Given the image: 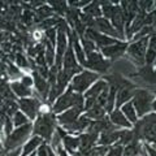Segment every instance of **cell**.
<instances>
[{
	"label": "cell",
	"mask_w": 156,
	"mask_h": 156,
	"mask_svg": "<svg viewBox=\"0 0 156 156\" xmlns=\"http://www.w3.org/2000/svg\"><path fill=\"white\" fill-rule=\"evenodd\" d=\"M73 107L85 111V99L82 94H77V92L72 90L70 86H68V89L56 99L55 104L52 107V113L60 115L66 109L73 108Z\"/></svg>",
	"instance_id": "obj_1"
},
{
	"label": "cell",
	"mask_w": 156,
	"mask_h": 156,
	"mask_svg": "<svg viewBox=\"0 0 156 156\" xmlns=\"http://www.w3.org/2000/svg\"><path fill=\"white\" fill-rule=\"evenodd\" d=\"M56 117L53 113L41 116L38 115L35 124L33 125V134L41 136L44 140H51L53 133L56 131Z\"/></svg>",
	"instance_id": "obj_2"
},
{
	"label": "cell",
	"mask_w": 156,
	"mask_h": 156,
	"mask_svg": "<svg viewBox=\"0 0 156 156\" xmlns=\"http://www.w3.org/2000/svg\"><path fill=\"white\" fill-rule=\"evenodd\" d=\"M33 133V125L29 122L26 125H22L20 128H16L11 134L7 136L5 139V146H4V150L13 151L16 148H20L21 144H23L29 139V136Z\"/></svg>",
	"instance_id": "obj_3"
},
{
	"label": "cell",
	"mask_w": 156,
	"mask_h": 156,
	"mask_svg": "<svg viewBox=\"0 0 156 156\" xmlns=\"http://www.w3.org/2000/svg\"><path fill=\"white\" fill-rule=\"evenodd\" d=\"M98 80H99V74H96L91 70H82L81 73H78L77 76L72 78L69 86L74 92L83 95Z\"/></svg>",
	"instance_id": "obj_4"
},
{
	"label": "cell",
	"mask_w": 156,
	"mask_h": 156,
	"mask_svg": "<svg viewBox=\"0 0 156 156\" xmlns=\"http://www.w3.org/2000/svg\"><path fill=\"white\" fill-rule=\"evenodd\" d=\"M68 27L66 22L64 20H61V22L57 25L56 29V57H55V66L57 68V70H61L62 68V57H64V53L68 48Z\"/></svg>",
	"instance_id": "obj_5"
},
{
	"label": "cell",
	"mask_w": 156,
	"mask_h": 156,
	"mask_svg": "<svg viewBox=\"0 0 156 156\" xmlns=\"http://www.w3.org/2000/svg\"><path fill=\"white\" fill-rule=\"evenodd\" d=\"M133 105L135 108L136 116H146L152 109L154 103V94L147 90H135L133 94Z\"/></svg>",
	"instance_id": "obj_6"
},
{
	"label": "cell",
	"mask_w": 156,
	"mask_h": 156,
	"mask_svg": "<svg viewBox=\"0 0 156 156\" xmlns=\"http://www.w3.org/2000/svg\"><path fill=\"white\" fill-rule=\"evenodd\" d=\"M147 46H148V38L146 37L136 42H133L126 48L128 57L135 65H138V66L144 65V56H146V52H147Z\"/></svg>",
	"instance_id": "obj_7"
},
{
	"label": "cell",
	"mask_w": 156,
	"mask_h": 156,
	"mask_svg": "<svg viewBox=\"0 0 156 156\" xmlns=\"http://www.w3.org/2000/svg\"><path fill=\"white\" fill-rule=\"evenodd\" d=\"M109 85L108 82L104 81V80H98L94 85H92L89 90H87L85 94H83V99H85V111L90 109L92 105L96 103L98 98L99 95L103 92L105 89H108Z\"/></svg>",
	"instance_id": "obj_8"
},
{
	"label": "cell",
	"mask_w": 156,
	"mask_h": 156,
	"mask_svg": "<svg viewBox=\"0 0 156 156\" xmlns=\"http://www.w3.org/2000/svg\"><path fill=\"white\" fill-rule=\"evenodd\" d=\"M17 104H18V108H21V112L27 116L29 120H34L38 117L39 107H41L42 101H41V98L30 96V98H25V99H20Z\"/></svg>",
	"instance_id": "obj_9"
},
{
	"label": "cell",
	"mask_w": 156,
	"mask_h": 156,
	"mask_svg": "<svg viewBox=\"0 0 156 156\" xmlns=\"http://www.w3.org/2000/svg\"><path fill=\"white\" fill-rule=\"evenodd\" d=\"M111 65V62L107 60V58L103 57V55L99 52H91L89 53V55L86 56V64L85 66L90 68V69H92V72L94 73H104L108 70V68Z\"/></svg>",
	"instance_id": "obj_10"
},
{
	"label": "cell",
	"mask_w": 156,
	"mask_h": 156,
	"mask_svg": "<svg viewBox=\"0 0 156 156\" xmlns=\"http://www.w3.org/2000/svg\"><path fill=\"white\" fill-rule=\"evenodd\" d=\"M90 29H92V30H95L98 33H100V34H104V35L107 37H113L115 38H120V39H122L120 37V34L116 31V29L112 26V23L109 22V20H107L105 17H99V18H95V20H92V22L90 23Z\"/></svg>",
	"instance_id": "obj_11"
},
{
	"label": "cell",
	"mask_w": 156,
	"mask_h": 156,
	"mask_svg": "<svg viewBox=\"0 0 156 156\" xmlns=\"http://www.w3.org/2000/svg\"><path fill=\"white\" fill-rule=\"evenodd\" d=\"M85 34H86L85 37L94 42L96 48H99V50H103V48H105V47L116 44V43L120 42V41H117V39H113L111 37L104 35V34H100V33H98L95 30H92V29H87Z\"/></svg>",
	"instance_id": "obj_12"
},
{
	"label": "cell",
	"mask_w": 156,
	"mask_h": 156,
	"mask_svg": "<svg viewBox=\"0 0 156 156\" xmlns=\"http://www.w3.org/2000/svg\"><path fill=\"white\" fill-rule=\"evenodd\" d=\"M126 48H128V44H126V43L119 42V43H116V44L108 46L100 51H101V55L104 57L109 58V60H115V58H119L124 55L126 52Z\"/></svg>",
	"instance_id": "obj_13"
},
{
	"label": "cell",
	"mask_w": 156,
	"mask_h": 156,
	"mask_svg": "<svg viewBox=\"0 0 156 156\" xmlns=\"http://www.w3.org/2000/svg\"><path fill=\"white\" fill-rule=\"evenodd\" d=\"M109 18L112 20V26L116 29V31L120 34L121 38H124L125 35V30H124V22H125V18H124V14L122 11H121V7L119 5H113V11H112Z\"/></svg>",
	"instance_id": "obj_14"
},
{
	"label": "cell",
	"mask_w": 156,
	"mask_h": 156,
	"mask_svg": "<svg viewBox=\"0 0 156 156\" xmlns=\"http://www.w3.org/2000/svg\"><path fill=\"white\" fill-rule=\"evenodd\" d=\"M82 112H83V109L73 107V108H69V109H66L65 112H62V113L57 115L56 121H57V122L60 124L61 126L68 125V124H72V122H74L76 120H78V117L81 116Z\"/></svg>",
	"instance_id": "obj_15"
},
{
	"label": "cell",
	"mask_w": 156,
	"mask_h": 156,
	"mask_svg": "<svg viewBox=\"0 0 156 156\" xmlns=\"http://www.w3.org/2000/svg\"><path fill=\"white\" fill-rule=\"evenodd\" d=\"M33 80H34V85H35L38 95L43 100L47 99L48 92H50V83H48V81H46V78H43L41 74H38L35 70L33 72Z\"/></svg>",
	"instance_id": "obj_16"
},
{
	"label": "cell",
	"mask_w": 156,
	"mask_h": 156,
	"mask_svg": "<svg viewBox=\"0 0 156 156\" xmlns=\"http://www.w3.org/2000/svg\"><path fill=\"white\" fill-rule=\"evenodd\" d=\"M121 134H122V130H108V131H103V133L99 134V138H98V144L108 147L109 144L115 143V142H119Z\"/></svg>",
	"instance_id": "obj_17"
},
{
	"label": "cell",
	"mask_w": 156,
	"mask_h": 156,
	"mask_svg": "<svg viewBox=\"0 0 156 156\" xmlns=\"http://www.w3.org/2000/svg\"><path fill=\"white\" fill-rule=\"evenodd\" d=\"M91 122V120H89L87 117L83 115V116H80L78 120H76L72 124H68V125H64L62 129L68 133H78V131H83V130H87L89 125Z\"/></svg>",
	"instance_id": "obj_18"
},
{
	"label": "cell",
	"mask_w": 156,
	"mask_h": 156,
	"mask_svg": "<svg viewBox=\"0 0 156 156\" xmlns=\"http://www.w3.org/2000/svg\"><path fill=\"white\" fill-rule=\"evenodd\" d=\"M109 121L112 122V125H115L117 129L119 128H122V129H130L131 125L128 119L124 116V113L121 112V109H115V111H112L111 113H109Z\"/></svg>",
	"instance_id": "obj_19"
},
{
	"label": "cell",
	"mask_w": 156,
	"mask_h": 156,
	"mask_svg": "<svg viewBox=\"0 0 156 156\" xmlns=\"http://www.w3.org/2000/svg\"><path fill=\"white\" fill-rule=\"evenodd\" d=\"M43 144V139L41 138V136L38 135H33L31 138H29L25 143H23V147L21 148V154H20V156H29L31 155L34 151H35L37 148H39V146Z\"/></svg>",
	"instance_id": "obj_20"
},
{
	"label": "cell",
	"mask_w": 156,
	"mask_h": 156,
	"mask_svg": "<svg viewBox=\"0 0 156 156\" xmlns=\"http://www.w3.org/2000/svg\"><path fill=\"white\" fill-rule=\"evenodd\" d=\"M134 86H129V87H121V89L117 90V94H116V107L120 108L122 107L125 103L133 98V94H134Z\"/></svg>",
	"instance_id": "obj_21"
},
{
	"label": "cell",
	"mask_w": 156,
	"mask_h": 156,
	"mask_svg": "<svg viewBox=\"0 0 156 156\" xmlns=\"http://www.w3.org/2000/svg\"><path fill=\"white\" fill-rule=\"evenodd\" d=\"M98 138H99V134L95 133H83L82 135H80V151H86L91 150L94 147V144L98 142Z\"/></svg>",
	"instance_id": "obj_22"
},
{
	"label": "cell",
	"mask_w": 156,
	"mask_h": 156,
	"mask_svg": "<svg viewBox=\"0 0 156 156\" xmlns=\"http://www.w3.org/2000/svg\"><path fill=\"white\" fill-rule=\"evenodd\" d=\"M61 143L64 144V150L69 154H74L80 150V136L74 135H64L61 138Z\"/></svg>",
	"instance_id": "obj_23"
},
{
	"label": "cell",
	"mask_w": 156,
	"mask_h": 156,
	"mask_svg": "<svg viewBox=\"0 0 156 156\" xmlns=\"http://www.w3.org/2000/svg\"><path fill=\"white\" fill-rule=\"evenodd\" d=\"M11 90L13 91L14 96L20 98V99H25V98H30L33 96V91L31 89L23 86L20 81H13L11 83Z\"/></svg>",
	"instance_id": "obj_24"
},
{
	"label": "cell",
	"mask_w": 156,
	"mask_h": 156,
	"mask_svg": "<svg viewBox=\"0 0 156 156\" xmlns=\"http://www.w3.org/2000/svg\"><path fill=\"white\" fill-rule=\"evenodd\" d=\"M85 116H86L89 120H91V121L101 120V119H104V117H105V108H104V107H101V105H99V104H96V103H95L90 109H87V111H86Z\"/></svg>",
	"instance_id": "obj_25"
},
{
	"label": "cell",
	"mask_w": 156,
	"mask_h": 156,
	"mask_svg": "<svg viewBox=\"0 0 156 156\" xmlns=\"http://www.w3.org/2000/svg\"><path fill=\"white\" fill-rule=\"evenodd\" d=\"M121 112L124 113V116L128 119V121L131 124V125H135L136 121H138V116H136V112H135V108L131 101H128V103H125L122 107H121Z\"/></svg>",
	"instance_id": "obj_26"
},
{
	"label": "cell",
	"mask_w": 156,
	"mask_h": 156,
	"mask_svg": "<svg viewBox=\"0 0 156 156\" xmlns=\"http://www.w3.org/2000/svg\"><path fill=\"white\" fill-rule=\"evenodd\" d=\"M83 12L86 13L87 17H91V18H99L101 16V9L99 8L96 2H90L89 5H86Z\"/></svg>",
	"instance_id": "obj_27"
},
{
	"label": "cell",
	"mask_w": 156,
	"mask_h": 156,
	"mask_svg": "<svg viewBox=\"0 0 156 156\" xmlns=\"http://www.w3.org/2000/svg\"><path fill=\"white\" fill-rule=\"evenodd\" d=\"M52 13H53V11H52V8L50 7V5H42L41 8L37 11V13H35V21H44V20H47V18H51V16H52Z\"/></svg>",
	"instance_id": "obj_28"
},
{
	"label": "cell",
	"mask_w": 156,
	"mask_h": 156,
	"mask_svg": "<svg viewBox=\"0 0 156 156\" xmlns=\"http://www.w3.org/2000/svg\"><path fill=\"white\" fill-rule=\"evenodd\" d=\"M140 148H142V144H139L138 142H131L130 144H128L124 148L122 156H139L140 154Z\"/></svg>",
	"instance_id": "obj_29"
},
{
	"label": "cell",
	"mask_w": 156,
	"mask_h": 156,
	"mask_svg": "<svg viewBox=\"0 0 156 156\" xmlns=\"http://www.w3.org/2000/svg\"><path fill=\"white\" fill-rule=\"evenodd\" d=\"M138 74L143 78L144 81L150 82V83H156V74L152 72L151 66H143Z\"/></svg>",
	"instance_id": "obj_30"
},
{
	"label": "cell",
	"mask_w": 156,
	"mask_h": 156,
	"mask_svg": "<svg viewBox=\"0 0 156 156\" xmlns=\"http://www.w3.org/2000/svg\"><path fill=\"white\" fill-rule=\"evenodd\" d=\"M12 122H13V126L20 128V126H22V125L29 124V119H27V116L23 115L21 111H17L12 117Z\"/></svg>",
	"instance_id": "obj_31"
},
{
	"label": "cell",
	"mask_w": 156,
	"mask_h": 156,
	"mask_svg": "<svg viewBox=\"0 0 156 156\" xmlns=\"http://www.w3.org/2000/svg\"><path fill=\"white\" fill-rule=\"evenodd\" d=\"M81 43H82V48H83V51L86 53V56L89 55V53L91 52H95L96 50V46H95V43L90 41L89 38H86V37H81Z\"/></svg>",
	"instance_id": "obj_32"
},
{
	"label": "cell",
	"mask_w": 156,
	"mask_h": 156,
	"mask_svg": "<svg viewBox=\"0 0 156 156\" xmlns=\"http://www.w3.org/2000/svg\"><path fill=\"white\" fill-rule=\"evenodd\" d=\"M144 64H147V66H152L156 65V51L148 48L144 56Z\"/></svg>",
	"instance_id": "obj_33"
},
{
	"label": "cell",
	"mask_w": 156,
	"mask_h": 156,
	"mask_svg": "<svg viewBox=\"0 0 156 156\" xmlns=\"http://www.w3.org/2000/svg\"><path fill=\"white\" fill-rule=\"evenodd\" d=\"M8 74H9V77H11L12 82L16 81V80H18V78H21V77L23 76L22 72L20 70L17 66H14V65H12V64H9V66H8Z\"/></svg>",
	"instance_id": "obj_34"
},
{
	"label": "cell",
	"mask_w": 156,
	"mask_h": 156,
	"mask_svg": "<svg viewBox=\"0 0 156 156\" xmlns=\"http://www.w3.org/2000/svg\"><path fill=\"white\" fill-rule=\"evenodd\" d=\"M124 152V147L121 144H115L112 147H108V152L107 156H122Z\"/></svg>",
	"instance_id": "obj_35"
},
{
	"label": "cell",
	"mask_w": 156,
	"mask_h": 156,
	"mask_svg": "<svg viewBox=\"0 0 156 156\" xmlns=\"http://www.w3.org/2000/svg\"><path fill=\"white\" fill-rule=\"evenodd\" d=\"M51 8L52 11H56L58 14H62V12H65L66 5H65V2H51Z\"/></svg>",
	"instance_id": "obj_36"
},
{
	"label": "cell",
	"mask_w": 156,
	"mask_h": 156,
	"mask_svg": "<svg viewBox=\"0 0 156 156\" xmlns=\"http://www.w3.org/2000/svg\"><path fill=\"white\" fill-rule=\"evenodd\" d=\"M31 39H33L34 42H42V41H44V39H46L44 31L41 30V29H39V27L34 29L33 33H31Z\"/></svg>",
	"instance_id": "obj_37"
},
{
	"label": "cell",
	"mask_w": 156,
	"mask_h": 156,
	"mask_svg": "<svg viewBox=\"0 0 156 156\" xmlns=\"http://www.w3.org/2000/svg\"><path fill=\"white\" fill-rule=\"evenodd\" d=\"M44 35H46V41L50 42L52 46L56 43V29H53V27L48 29V30H46Z\"/></svg>",
	"instance_id": "obj_38"
},
{
	"label": "cell",
	"mask_w": 156,
	"mask_h": 156,
	"mask_svg": "<svg viewBox=\"0 0 156 156\" xmlns=\"http://www.w3.org/2000/svg\"><path fill=\"white\" fill-rule=\"evenodd\" d=\"M152 30V29H151L150 26H143L142 29H140V30L138 31L135 34V37H134V42H136V41H139V39H143V38H146V35H147V34Z\"/></svg>",
	"instance_id": "obj_39"
},
{
	"label": "cell",
	"mask_w": 156,
	"mask_h": 156,
	"mask_svg": "<svg viewBox=\"0 0 156 156\" xmlns=\"http://www.w3.org/2000/svg\"><path fill=\"white\" fill-rule=\"evenodd\" d=\"M50 113H52V107L50 105V103H42L41 107H39L38 115L46 116V115H50Z\"/></svg>",
	"instance_id": "obj_40"
},
{
	"label": "cell",
	"mask_w": 156,
	"mask_h": 156,
	"mask_svg": "<svg viewBox=\"0 0 156 156\" xmlns=\"http://www.w3.org/2000/svg\"><path fill=\"white\" fill-rule=\"evenodd\" d=\"M21 83L23 85V86H26V87H29V89H30V87L34 85V80H33V77L31 76H29V74H23L22 77H21Z\"/></svg>",
	"instance_id": "obj_41"
},
{
	"label": "cell",
	"mask_w": 156,
	"mask_h": 156,
	"mask_svg": "<svg viewBox=\"0 0 156 156\" xmlns=\"http://www.w3.org/2000/svg\"><path fill=\"white\" fill-rule=\"evenodd\" d=\"M48 148H50V146H47L46 143H43L42 146H39L37 156H48Z\"/></svg>",
	"instance_id": "obj_42"
},
{
	"label": "cell",
	"mask_w": 156,
	"mask_h": 156,
	"mask_svg": "<svg viewBox=\"0 0 156 156\" xmlns=\"http://www.w3.org/2000/svg\"><path fill=\"white\" fill-rule=\"evenodd\" d=\"M21 18H22V21L25 23H30L33 21V18H34V14L30 11H25V13H23V16Z\"/></svg>",
	"instance_id": "obj_43"
},
{
	"label": "cell",
	"mask_w": 156,
	"mask_h": 156,
	"mask_svg": "<svg viewBox=\"0 0 156 156\" xmlns=\"http://www.w3.org/2000/svg\"><path fill=\"white\" fill-rule=\"evenodd\" d=\"M143 147H144L146 151H147V155H148V156H156V148H155V147L150 146L148 143H144Z\"/></svg>",
	"instance_id": "obj_44"
},
{
	"label": "cell",
	"mask_w": 156,
	"mask_h": 156,
	"mask_svg": "<svg viewBox=\"0 0 156 156\" xmlns=\"http://www.w3.org/2000/svg\"><path fill=\"white\" fill-rule=\"evenodd\" d=\"M20 154H21V147L13 150V151H9V152L5 154V156H20Z\"/></svg>",
	"instance_id": "obj_45"
},
{
	"label": "cell",
	"mask_w": 156,
	"mask_h": 156,
	"mask_svg": "<svg viewBox=\"0 0 156 156\" xmlns=\"http://www.w3.org/2000/svg\"><path fill=\"white\" fill-rule=\"evenodd\" d=\"M56 151H57L58 156H69V155H68L66 151L64 150V147H62V146H58V147L56 148Z\"/></svg>",
	"instance_id": "obj_46"
},
{
	"label": "cell",
	"mask_w": 156,
	"mask_h": 156,
	"mask_svg": "<svg viewBox=\"0 0 156 156\" xmlns=\"http://www.w3.org/2000/svg\"><path fill=\"white\" fill-rule=\"evenodd\" d=\"M73 156H86V152H83V151H80V150H78L77 152L73 154Z\"/></svg>",
	"instance_id": "obj_47"
},
{
	"label": "cell",
	"mask_w": 156,
	"mask_h": 156,
	"mask_svg": "<svg viewBox=\"0 0 156 156\" xmlns=\"http://www.w3.org/2000/svg\"><path fill=\"white\" fill-rule=\"evenodd\" d=\"M48 156H57L56 154H55V151H53V148H48Z\"/></svg>",
	"instance_id": "obj_48"
},
{
	"label": "cell",
	"mask_w": 156,
	"mask_h": 156,
	"mask_svg": "<svg viewBox=\"0 0 156 156\" xmlns=\"http://www.w3.org/2000/svg\"><path fill=\"white\" fill-rule=\"evenodd\" d=\"M154 95H156V91H155V94H154ZM152 109H154V111H156V99H155V101L152 103Z\"/></svg>",
	"instance_id": "obj_49"
},
{
	"label": "cell",
	"mask_w": 156,
	"mask_h": 156,
	"mask_svg": "<svg viewBox=\"0 0 156 156\" xmlns=\"http://www.w3.org/2000/svg\"><path fill=\"white\" fill-rule=\"evenodd\" d=\"M29 156H37V154H35V152H33L31 155H29Z\"/></svg>",
	"instance_id": "obj_50"
},
{
	"label": "cell",
	"mask_w": 156,
	"mask_h": 156,
	"mask_svg": "<svg viewBox=\"0 0 156 156\" xmlns=\"http://www.w3.org/2000/svg\"><path fill=\"white\" fill-rule=\"evenodd\" d=\"M154 25H155V30H156V20H155V22H154Z\"/></svg>",
	"instance_id": "obj_51"
},
{
	"label": "cell",
	"mask_w": 156,
	"mask_h": 156,
	"mask_svg": "<svg viewBox=\"0 0 156 156\" xmlns=\"http://www.w3.org/2000/svg\"><path fill=\"white\" fill-rule=\"evenodd\" d=\"M2 152H3V151H0V155H2Z\"/></svg>",
	"instance_id": "obj_52"
}]
</instances>
